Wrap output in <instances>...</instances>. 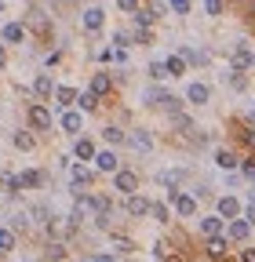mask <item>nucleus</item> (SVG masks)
I'll return each mask as SVG.
<instances>
[{"label": "nucleus", "mask_w": 255, "mask_h": 262, "mask_svg": "<svg viewBox=\"0 0 255 262\" xmlns=\"http://www.w3.org/2000/svg\"><path fill=\"white\" fill-rule=\"evenodd\" d=\"M215 164H219L222 171H233V168H241V157H237L233 149H219V153H215Z\"/></svg>", "instance_id": "18"}, {"label": "nucleus", "mask_w": 255, "mask_h": 262, "mask_svg": "<svg viewBox=\"0 0 255 262\" xmlns=\"http://www.w3.org/2000/svg\"><path fill=\"white\" fill-rule=\"evenodd\" d=\"M95 168H99V171H117L120 160H117L113 149H102V153H95Z\"/></svg>", "instance_id": "16"}, {"label": "nucleus", "mask_w": 255, "mask_h": 262, "mask_svg": "<svg viewBox=\"0 0 255 262\" xmlns=\"http://www.w3.org/2000/svg\"><path fill=\"white\" fill-rule=\"evenodd\" d=\"M168 117H172V127H179V131H194L189 117H182V113H168Z\"/></svg>", "instance_id": "31"}, {"label": "nucleus", "mask_w": 255, "mask_h": 262, "mask_svg": "<svg viewBox=\"0 0 255 262\" xmlns=\"http://www.w3.org/2000/svg\"><path fill=\"white\" fill-rule=\"evenodd\" d=\"M73 157H77V160H95V142H91L88 135L77 139V142H73Z\"/></svg>", "instance_id": "20"}, {"label": "nucleus", "mask_w": 255, "mask_h": 262, "mask_svg": "<svg viewBox=\"0 0 255 262\" xmlns=\"http://www.w3.org/2000/svg\"><path fill=\"white\" fill-rule=\"evenodd\" d=\"M208 98H211L208 84H189V88H186V102H194V106H204Z\"/></svg>", "instance_id": "14"}, {"label": "nucleus", "mask_w": 255, "mask_h": 262, "mask_svg": "<svg viewBox=\"0 0 255 262\" xmlns=\"http://www.w3.org/2000/svg\"><path fill=\"white\" fill-rule=\"evenodd\" d=\"M241 262H255V248H244V255H241Z\"/></svg>", "instance_id": "44"}, {"label": "nucleus", "mask_w": 255, "mask_h": 262, "mask_svg": "<svg viewBox=\"0 0 255 262\" xmlns=\"http://www.w3.org/2000/svg\"><path fill=\"white\" fill-rule=\"evenodd\" d=\"M201 233H204V237L226 233V219H222V215H204V219H201Z\"/></svg>", "instance_id": "8"}, {"label": "nucleus", "mask_w": 255, "mask_h": 262, "mask_svg": "<svg viewBox=\"0 0 255 262\" xmlns=\"http://www.w3.org/2000/svg\"><path fill=\"white\" fill-rule=\"evenodd\" d=\"M91 262H117L113 255H91Z\"/></svg>", "instance_id": "45"}, {"label": "nucleus", "mask_w": 255, "mask_h": 262, "mask_svg": "<svg viewBox=\"0 0 255 262\" xmlns=\"http://www.w3.org/2000/svg\"><path fill=\"white\" fill-rule=\"evenodd\" d=\"M26 226H29L26 215H15V219H11V229H26Z\"/></svg>", "instance_id": "42"}, {"label": "nucleus", "mask_w": 255, "mask_h": 262, "mask_svg": "<svg viewBox=\"0 0 255 262\" xmlns=\"http://www.w3.org/2000/svg\"><path fill=\"white\" fill-rule=\"evenodd\" d=\"M168 8L175 15H189V0H168Z\"/></svg>", "instance_id": "34"}, {"label": "nucleus", "mask_w": 255, "mask_h": 262, "mask_svg": "<svg viewBox=\"0 0 255 262\" xmlns=\"http://www.w3.org/2000/svg\"><path fill=\"white\" fill-rule=\"evenodd\" d=\"M179 55L186 58V66H201V62H208V55H204V51H194V48H182Z\"/></svg>", "instance_id": "26"}, {"label": "nucleus", "mask_w": 255, "mask_h": 262, "mask_svg": "<svg viewBox=\"0 0 255 262\" xmlns=\"http://www.w3.org/2000/svg\"><path fill=\"white\" fill-rule=\"evenodd\" d=\"M91 91L99 95V98H106V95L113 91V77H110V73H95V77H91Z\"/></svg>", "instance_id": "17"}, {"label": "nucleus", "mask_w": 255, "mask_h": 262, "mask_svg": "<svg viewBox=\"0 0 255 262\" xmlns=\"http://www.w3.org/2000/svg\"><path fill=\"white\" fill-rule=\"evenodd\" d=\"M26 117H29V131H51V113L44 102H33Z\"/></svg>", "instance_id": "1"}, {"label": "nucleus", "mask_w": 255, "mask_h": 262, "mask_svg": "<svg viewBox=\"0 0 255 262\" xmlns=\"http://www.w3.org/2000/svg\"><path fill=\"white\" fill-rule=\"evenodd\" d=\"M73 102H77V110H80V113H91V110H99V95L88 88V91H77Z\"/></svg>", "instance_id": "15"}, {"label": "nucleus", "mask_w": 255, "mask_h": 262, "mask_svg": "<svg viewBox=\"0 0 255 262\" xmlns=\"http://www.w3.org/2000/svg\"><path fill=\"white\" fill-rule=\"evenodd\" d=\"M241 175H244L248 182H255V160H241Z\"/></svg>", "instance_id": "36"}, {"label": "nucleus", "mask_w": 255, "mask_h": 262, "mask_svg": "<svg viewBox=\"0 0 255 262\" xmlns=\"http://www.w3.org/2000/svg\"><path fill=\"white\" fill-rule=\"evenodd\" d=\"M251 120H255V110H251Z\"/></svg>", "instance_id": "50"}, {"label": "nucleus", "mask_w": 255, "mask_h": 262, "mask_svg": "<svg viewBox=\"0 0 255 262\" xmlns=\"http://www.w3.org/2000/svg\"><path fill=\"white\" fill-rule=\"evenodd\" d=\"M219 215L222 219H241V201H237V196H219Z\"/></svg>", "instance_id": "12"}, {"label": "nucleus", "mask_w": 255, "mask_h": 262, "mask_svg": "<svg viewBox=\"0 0 255 262\" xmlns=\"http://www.w3.org/2000/svg\"><path fill=\"white\" fill-rule=\"evenodd\" d=\"M113 189L124 193V196H128V193H139V175L128 171V168H117V171H113Z\"/></svg>", "instance_id": "2"}, {"label": "nucleus", "mask_w": 255, "mask_h": 262, "mask_svg": "<svg viewBox=\"0 0 255 262\" xmlns=\"http://www.w3.org/2000/svg\"><path fill=\"white\" fill-rule=\"evenodd\" d=\"M0 40L4 44H22L26 40V26L22 22H8L4 29H0Z\"/></svg>", "instance_id": "10"}, {"label": "nucleus", "mask_w": 255, "mask_h": 262, "mask_svg": "<svg viewBox=\"0 0 255 262\" xmlns=\"http://www.w3.org/2000/svg\"><path fill=\"white\" fill-rule=\"evenodd\" d=\"M124 142L132 146V149H139V153H150V149H153V135H150L146 127H132V131H128V139H124Z\"/></svg>", "instance_id": "3"}, {"label": "nucleus", "mask_w": 255, "mask_h": 262, "mask_svg": "<svg viewBox=\"0 0 255 262\" xmlns=\"http://www.w3.org/2000/svg\"><path fill=\"white\" fill-rule=\"evenodd\" d=\"M175 215L194 219V215H197V196H194V193H179V196H175Z\"/></svg>", "instance_id": "7"}, {"label": "nucleus", "mask_w": 255, "mask_h": 262, "mask_svg": "<svg viewBox=\"0 0 255 262\" xmlns=\"http://www.w3.org/2000/svg\"><path fill=\"white\" fill-rule=\"evenodd\" d=\"M29 262H37V258H29Z\"/></svg>", "instance_id": "51"}, {"label": "nucleus", "mask_w": 255, "mask_h": 262, "mask_svg": "<svg viewBox=\"0 0 255 262\" xmlns=\"http://www.w3.org/2000/svg\"><path fill=\"white\" fill-rule=\"evenodd\" d=\"M244 222H248V226H255V201L248 204V211H244Z\"/></svg>", "instance_id": "43"}, {"label": "nucleus", "mask_w": 255, "mask_h": 262, "mask_svg": "<svg viewBox=\"0 0 255 262\" xmlns=\"http://www.w3.org/2000/svg\"><path fill=\"white\" fill-rule=\"evenodd\" d=\"M113 251H124L128 255V251H135V244L128 241V237H113Z\"/></svg>", "instance_id": "33"}, {"label": "nucleus", "mask_w": 255, "mask_h": 262, "mask_svg": "<svg viewBox=\"0 0 255 262\" xmlns=\"http://www.w3.org/2000/svg\"><path fill=\"white\" fill-rule=\"evenodd\" d=\"M150 215H153L157 222H172V211H168V204H150Z\"/></svg>", "instance_id": "29"}, {"label": "nucleus", "mask_w": 255, "mask_h": 262, "mask_svg": "<svg viewBox=\"0 0 255 262\" xmlns=\"http://www.w3.org/2000/svg\"><path fill=\"white\" fill-rule=\"evenodd\" d=\"M204 11H208L211 18H219V15H222V0H204Z\"/></svg>", "instance_id": "35"}, {"label": "nucleus", "mask_w": 255, "mask_h": 262, "mask_svg": "<svg viewBox=\"0 0 255 262\" xmlns=\"http://www.w3.org/2000/svg\"><path fill=\"white\" fill-rule=\"evenodd\" d=\"M251 70H255V58H251Z\"/></svg>", "instance_id": "49"}, {"label": "nucleus", "mask_w": 255, "mask_h": 262, "mask_svg": "<svg viewBox=\"0 0 255 262\" xmlns=\"http://www.w3.org/2000/svg\"><path fill=\"white\" fill-rule=\"evenodd\" d=\"M62 255H66V248H62V244H51V248H48V258H62Z\"/></svg>", "instance_id": "41"}, {"label": "nucleus", "mask_w": 255, "mask_h": 262, "mask_svg": "<svg viewBox=\"0 0 255 262\" xmlns=\"http://www.w3.org/2000/svg\"><path fill=\"white\" fill-rule=\"evenodd\" d=\"M58 127L66 131V135H80V127H84V113H80V110H62Z\"/></svg>", "instance_id": "4"}, {"label": "nucleus", "mask_w": 255, "mask_h": 262, "mask_svg": "<svg viewBox=\"0 0 255 262\" xmlns=\"http://www.w3.org/2000/svg\"><path fill=\"white\" fill-rule=\"evenodd\" d=\"M230 88H233V91H244V88H248V80L241 77V70H230Z\"/></svg>", "instance_id": "32"}, {"label": "nucleus", "mask_w": 255, "mask_h": 262, "mask_svg": "<svg viewBox=\"0 0 255 262\" xmlns=\"http://www.w3.org/2000/svg\"><path fill=\"white\" fill-rule=\"evenodd\" d=\"M11 248H15V229L0 226V251H11Z\"/></svg>", "instance_id": "27"}, {"label": "nucleus", "mask_w": 255, "mask_h": 262, "mask_svg": "<svg viewBox=\"0 0 255 262\" xmlns=\"http://www.w3.org/2000/svg\"><path fill=\"white\" fill-rule=\"evenodd\" d=\"M226 248H230V237L219 233V237H204V251L211 258H226Z\"/></svg>", "instance_id": "6"}, {"label": "nucleus", "mask_w": 255, "mask_h": 262, "mask_svg": "<svg viewBox=\"0 0 255 262\" xmlns=\"http://www.w3.org/2000/svg\"><path fill=\"white\" fill-rule=\"evenodd\" d=\"M102 22H106V11H102V8H88V11H84V29H88V33H99Z\"/></svg>", "instance_id": "13"}, {"label": "nucleus", "mask_w": 255, "mask_h": 262, "mask_svg": "<svg viewBox=\"0 0 255 262\" xmlns=\"http://www.w3.org/2000/svg\"><path fill=\"white\" fill-rule=\"evenodd\" d=\"M117 8H120V11H135L139 0H117Z\"/></svg>", "instance_id": "40"}, {"label": "nucleus", "mask_w": 255, "mask_h": 262, "mask_svg": "<svg viewBox=\"0 0 255 262\" xmlns=\"http://www.w3.org/2000/svg\"><path fill=\"white\" fill-rule=\"evenodd\" d=\"M150 77H153V80H164V77H168L164 62H153V66H150Z\"/></svg>", "instance_id": "37"}, {"label": "nucleus", "mask_w": 255, "mask_h": 262, "mask_svg": "<svg viewBox=\"0 0 255 262\" xmlns=\"http://www.w3.org/2000/svg\"><path fill=\"white\" fill-rule=\"evenodd\" d=\"M248 233H251V226H248L244 219H230V226H226V237H230V241L244 244V241H248Z\"/></svg>", "instance_id": "11"}, {"label": "nucleus", "mask_w": 255, "mask_h": 262, "mask_svg": "<svg viewBox=\"0 0 255 262\" xmlns=\"http://www.w3.org/2000/svg\"><path fill=\"white\" fill-rule=\"evenodd\" d=\"M51 98H55V106H58V110H70V106H73V98H77V91H73L70 84H55Z\"/></svg>", "instance_id": "9"}, {"label": "nucleus", "mask_w": 255, "mask_h": 262, "mask_svg": "<svg viewBox=\"0 0 255 262\" xmlns=\"http://www.w3.org/2000/svg\"><path fill=\"white\" fill-rule=\"evenodd\" d=\"M164 70H168V77H182V73H186V58H182V55L164 58Z\"/></svg>", "instance_id": "22"}, {"label": "nucleus", "mask_w": 255, "mask_h": 262, "mask_svg": "<svg viewBox=\"0 0 255 262\" xmlns=\"http://www.w3.org/2000/svg\"><path fill=\"white\" fill-rule=\"evenodd\" d=\"M132 18H135V26L142 29V26H150L157 15H153V11H146V8H135V11H132Z\"/></svg>", "instance_id": "28"}, {"label": "nucleus", "mask_w": 255, "mask_h": 262, "mask_svg": "<svg viewBox=\"0 0 255 262\" xmlns=\"http://www.w3.org/2000/svg\"><path fill=\"white\" fill-rule=\"evenodd\" d=\"M18 182H22V189H37V186L44 182V175L29 168V171H22V175H18Z\"/></svg>", "instance_id": "24"}, {"label": "nucleus", "mask_w": 255, "mask_h": 262, "mask_svg": "<svg viewBox=\"0 0 255 262\" xmlns=\"http://www.w3.org/2000/svg\"><path fill=\"white\" fill-rule=\"evenodd\" d=\"M11 142H15V149H22V153H29V149L37 146V142H33V135H29V131H15V135H11Z\"/></svg>", "instance_id": "23"}, {"label": "nucleus", "mask_w": 255, "mask_h": 262, "mask_svg": "<svg viewBox=\"0 0 255 262\" xmlns=\"http://www.w3.org/2000/svg\"><path fill=\"white\" fill-rule=\"evenodd\" d=\"M251 58H255V55H251L244 44H237V51H233V62H230V66H233V70H251Z\"/></svg>", "instance_id": "21"}, {"label": "nucleus", "mask_w": 255, "mask_h": 262, "mask_svg": "<svg viewBox=\"0 0 255 262\" xmlns=\"http://www.w3.org/2000/svg\"><path fill=\"white\" fill-rule=\"evenodd\" d=\"M0 11H4V0H0Z\"/></svg>", "instance_id": "48"}, {"label": "nucleus", "mask_w": 255, "mask_h": 262, "mask_svg": "<svg viewBox=\"0 0 255 262\" xmlns=\"http://www.w3.org/2000/svg\"><path fill=\"white\" fill-rule=\"evenodd\" d=\"M70 171H73V182H80V186H88V182H91V171L84 168V164H73Z\"/></svg>", "instance_id": "30"}, {"label": "nucleus", "mask_w": 255, "mask_h": 262, "mask_svg": "<svg viewBox=\"0 0 255 262\" xmlns=\"http://www.w3.org/2000/svg\"><path fill=\"white\" fill-rule=\"evenodd\" d=\"M150 196H142V193H128V204H124V211L132 215V219H142V215H150Z\"/></svg>", "instance_id": "5"}, {"label": "nucleus", "mask_w": 255, "mask_h": 262, "mask_svg": "<svg viewBox=\"0 0 255 262\" xmlns=\"http://www.w3.org/2000/svg\"><path fill=\"white\" fill-rule=\"evenodd\" d=\"M55 91V80H51V73H37V80H33V95L37 98H48Z\"/></svg>", "instance_id": "19"}, {"label": "nucleus", "mask_w": 255, "mask_h": 262, "mask_svg": "<svg viewBox=\"0 0 255 262\" xmlns=\"http://www.w3.org/2000/svg\"><path fill=\"white\" fill-rule=\"evenodd\" d=\"M102 139H106V142H110V146H120V142H124V139H128V131H120V127H117V124H110V127H106V131H102Z\"/></svg>", "instance_id": "25"}, {"label": "nucleus", "mask_w": 255, "mask_h": 262, "mask_svg": "<svg viewBox=\"0 0 255 262\" xmlns=\"http://www.w3.org/2000/svg\"><path fill=\"white\" fill-rule=\"evenodd\" d=\"M113 44H117V48H128V44H132V37H128V33H113Z\"/></svg>", "instance_id": "39"}, {"label": "nucleus", "mask_w": 255, "mask_h": 262, "mask_svg": "<svg viewBox=\"0 0 255 262\" xmlns=\"http://www.w3.org/2000/svg\"><path fill=\"white\" fill-rule=\"evenodd\" d=\"M244 142H248V146L255 149V131H244Z\"/></svg>", "instance_id": "46"}, {"label": "nucleus", "mask_w": 255, "mask_h": 262, "mask_svg": "<svg viewBox=\"0 0 255 262\" xmlns=\"http://www.w3.org/2000/svg\"><path fill=\"white\" fill-rule=\"evenodd\" d=\"M135 44H153V33H150L146 26H142V29L135 33Z\"/></svg>", "instance_id": "38"}, {"label": "nucleus", "mask_w": 255, "mask_h": 262, "mask_svg": "<svg viewBox=\"0 0 255 262\" xmlns=\"http://www.w3.org/2000/svg\"><path fill=\"white\" fill-rule=\"evenodd\" d=\"M8 66V51H4V44H0V70Z\"/></svg>", "instance_id": "47"}]
</instances>
